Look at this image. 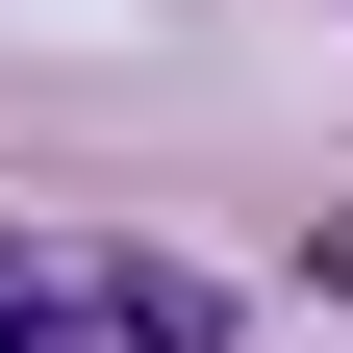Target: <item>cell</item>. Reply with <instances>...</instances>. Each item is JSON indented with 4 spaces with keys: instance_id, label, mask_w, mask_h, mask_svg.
Returning <instances> with one entry per match:
<instances>
[{
    "instance_id": "cell-1",
    "label": "cell",
    "mask_w": 353,
    "mask_h": 353,
    "mask_svg": "<svg viewBox=\"0 0 353 353\" xmlns=\"http://www.w3.org/2000/svg\"><path fill=\"white\" fill-rule=\"evenodd\" d=\"M76 303H101V353H228V278L202 252H76Z\"/></svg>"
}]
</instances>
